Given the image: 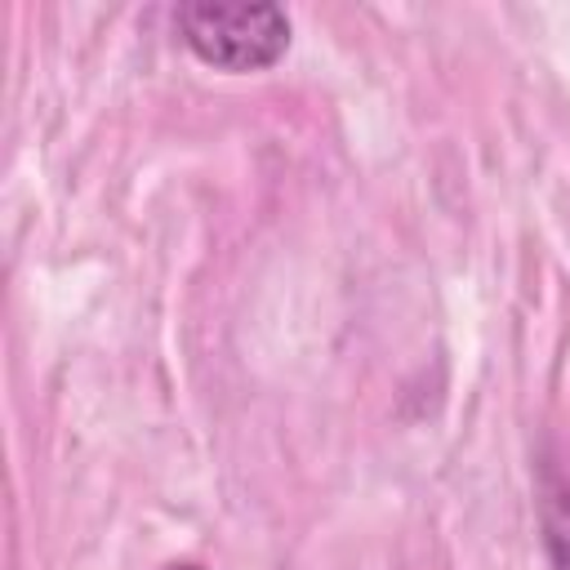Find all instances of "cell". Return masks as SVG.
I'll return each mask as SVG.
<instances>
[{"mask_svg": "<svg viewBox=\"0 0 570 570\" xmlns=\"http://www.w3.org/2000/svg\"><path fill=\"white\" fill-rule=\"evenodd\" d=\"M174 27L205 67H218L232 76L263 71L289 49V13L281 4L187 0L174 9Z\"/></svg>", "mask_w": 570, "mask_h": 570, "instance_id": "1", "label": "cell"}, {"mask_svg": "<svg viewBox=\"0 0 570 570\" xmlns=\"http://www.w3.org/2000/svg\"><path fill=\"white\" fill-rule=\"evenodd\" d=\"M169 570H200V566H169Z\"/></svg>", "mask_w": 570, "mask_h": 570, "instance_id": "2", "label": "cell"}]
</instances>
